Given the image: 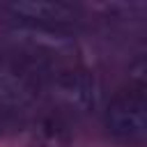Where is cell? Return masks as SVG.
I'll return each instance as SVG.
<instances>
[{"label": "cell", "instance_id": "cell-1", "mask_svg": "<svg viewBox=\"0 0 147 147\" xmlns=\"http://www.w3.org/2000/svg\"><path fill=\"white\" fill-rule=\"evenodd\" d=\"M51 64L32 51L0 46V110H30L48 90Z\"/></svg>", "mask_w": 147, "mask_h": 147}, {"label": "cell", "instance_id": "cell-2", "mask_svg": "<svg viewBox=\"0 0 147 147\" xmlns=\"http://www.w3.org/2000/svg\"><path fill=\"white\" fill-rule=\"evenodd\" d=\"M106 129L113 138L126 145H142L147 138V96L142 80L131 83L129 87L119 90L106 113H103Z\"/></svg>", "mask_w": 147, "mask_h": 147}, {"label": "cell", "instance_id": "cell-3", "mask_svg": "<svg viewBox=\"0 0 147 147\" xmlns=\"http://www.w3.org/2000/svg\"><path fill=\"white\" fill-rule=\"evenodd\" d=\"M5 9L16 21L41 32L64 34L80 23V11L67 2H14Z\"/></svg>", "mask_w": 147, "mask_h": 147}, {"label": "cell", "instance_id": "cell-4", "mask_svg": "<svg viewBox=\"0 0 147 147\" xmlns=\"http://www.w3.org/2000/svg\"><path fill=\"white\" fill-rule=\"evenodd\" d=\"M74 131L69 113L60 108H51L41 113L30 126L25 136V147H71Z\"/></svg>", "mask_w": 147, "mask_h": 147}]
</instances>
